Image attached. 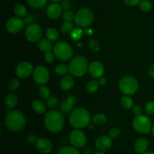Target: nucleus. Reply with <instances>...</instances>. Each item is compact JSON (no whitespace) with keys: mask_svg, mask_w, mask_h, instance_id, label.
Here are the masks:
<instances>
[{"mask_svg":"<svg viewBox=\"0 0 154 154\" xmlns=\"http://www.w3.org/2000/svg\"><path fill=\"white\" fill-rule=\"evenodd\" d=\"M83 32H83V30L81 29V28L74 29L72 30V32L70 33L71 38H72V39H73L74 41L79 40L81 38V36H82Z\"/></svg>","mask_w":154,"mask_h":154,"instance_id":"f704fd0d","label":"nucleus"},{"mask_svg":"<svg viewBox=\"0 0 154 154\" xmlns=\"http://www.w3.org/2000/svg\"><path fill=\"white\" fill-rule=\"evenodd\" d=\"M62 11H63V8H62L61 5L57 4V2H54L48 5V8H47V14H48V17L51 19H58L63 14Z\"/></svg>","mask_w":154,"mask_h":154,"instance_id":"f3484780","label":"nucleus"},{"mask_svg":"<svg viewBox=\"0 0 154 154\" xmlns=\"http://www.w3.org/2000/svg\"><path fill=\"white\" fill-rule=\"evenodd\" d=\"M44 123L45 128L49 132L57 133L60 132L64 127L65 119L63 113L56 110H52L45 114Z\"/></svg>","mask_w":154,"mask_h":154,"instance_id":"f257e3e1","label":"nucleus"},{"mask_svg":"<svg viewBox=\"0 0 154 154\" xmlns=\"http://www.w3.org/2000/svg\"><path fill=\"white\" fill-rule=\"evenodd\" d=\"M132 112L134 113V114H135L136 116L140 115L141 113V108L139 105H135L132 108Z\"/></svg>","mask_w":154,"mask_h":154,"instance_id":"49530a36","label":"nucleus"},{"mask_svg":"<svg viewBox=\"0 0 154 154\" xmlns=\"http://www.w3.org/2000/svg\"><path fill=\"white\" fill-rule=\"evenodd\" d=\"M88 127H89V129H90V130H93V129H94V125L92 124V123H90V124H89V126H88Z\"/></svg>","mask_w":154,"mask_h":154,"instance_id":"864d4df0","label":"nucleus"},{"mask_svg":"<svg viewBox=\"0 0 154 154\" xmlns=\"http://www.w3.org/2000/svg\"><path fill=\"white\" fill-rule=\"evenodd\" d=\"M90 75L94 78H99L103 76L105 72V67L103 64L99 61H93L89 66Z\"/></svg>","mask_w":154,"mask_h":154,"instance_id":"dca6fc26","label":"nucleus"},{"mask_svg":"<svg viewBox=\"0 0 154 154\" xmlns=\"http://www.w3.org/2000/svg\"><path fill=\"white\" fill-rule=\"evenodd\" d=\"M84 154H92L91 150H89V149H85L84 150Z\"/></svg>","mask_w":154,"mask_h":154,"instance_id":"603ef678","label":"nucleus"},{"mask_svg":"<svg viewBox=\"0 0 154 154\" xmlns=\"http://www.w3.org/2000/svg\"><path fill=\"white\" fill-rule=\"evenodd\" d=\"M28 4L34 8H42L45 7L48 0H26Z\"/></svg>","mask_w":154,"mask_h":154,"instance_id":"c85d7f7f","label":"nucleus"},{"mask_svg":"<svg viewBox=\"0 0 154 154\" xmlns=\"http://www.w3.org/2000/svg\"><path fill=\"white\" fill-rule=\"evenodd\" d=\"M32 20V17L30 16V15H26L24 17H23V21L24 25H31Z\"/></svg>","mask_w":154,"mask_h":154,"instance_id":"c03bdc74","label":"nucleus"},{"mask_svg":"<svg viewBox=\"0 0 154 154\" xmlns=\"http://www.w3.org/2000/svg\"><path fill=\"white\" fill-rule=\"evenodd\" d=\"M27 140H28V141L29 143H31V144H33V143H35L36 141H37L38 138H36L35 135H29L28 137H27Z\"/></svg>","mask_w":154,"mask_h":154,"instance_id":"09e8293b","label":"nucleus"},{"mask_svg":"<svg viewBox=\"0 0 154 154\" xmlns=\"http://www.w3.org/2000/svg\"><path fill=\"white\" fill-rule=\"evenodd\" d=\"M120 130L118 128H112L110 130L109 136L111 137L112 139H117L120 137Z\"/></svg>","mask_w":154,"mask_h":154,"instance_id":"ea45409f","label":"nucleus"},{"mask_svg":"<svg viewBox=\"0 0 154 154\" xmlns=\"http://www.w3.org/2000/svg\"><path fill=\"white\" fill-rule=\"evenodd\" d=\"M63 1H66V2H71L72 0H63Z\"/></svg>","mask_w":154,"mask_h":154,"instance_id":"bf43d9fd","label":"nucleus"},{"mask_svg":"<svg viewBox=\"0 0 154 154\" xmlns=\"http://www.w3.org/2000/svg\"><path fill=\"white\" fill-rule=\"evenodd\" d=\"M141 154H154V153L153 152H151V151H146V152H144V153H141Z\"/></svg>","mask_w":154,"mask_h":154,"instance_id":"5fc2aeb1","label":"nucleus"},{"mask_svg":"<svg viewBox=\"0 0 154 154\" xmlns=\"http://www.w3.org/2000/svg\"><path fill=\"white\" fill-rule=\"evenodd\" d=\"M5 126L13 132L21 131L26 126V118L21 111L14 110L8 112L5 119Z\"/></svg>","mask_w":154,"mask_h":154,"instance_id":"f03ea898","label":"nucleus"},{"mask_svg":"<svg viewBox=\"0 0 154 154\" xmlns=\"http://www.w3.org/2000/svg\"><path fill=\"white\" fill-rule=\"evenodd\" d=\"M94 20V15L91 9L82 8L80 9L75 17V22L80 27H87L91 25Z\"/></svg>","mask_w":154,"mask_h":154,"instance_id":"0eeeda50","label":"nucleus"},{"mask_svg":"<svg viewBox=\"0 0 154 154\" xmlns=\"http://www.w3.org/2000/svg\"><path fill=\"white\" fill-rule=\"evenodd\" d=\"M23 25V21L20 17H11L6 23V29L11 34H16L21 31Z\"/></svg>","mask_w":154,"mask_h":154,"instance_id":"f8f14e48","label":"nucleus"},{"mask_svg":"<svg viewBox=\"0 0 154 154\" xmlns=\"http://www.w3.org/2000/svg\"><path fill=\"white\" fill-rule=\"evenodd\" d=\"M112 138L108 135H101L98 137L95 141V146L99 151H107L112 147Z\"/></svg>","mask_w":154,"mask_h":154,"instance_id":"4468645a","label":"nucleus"},{"mask_svg":"<svg viewBox=\"0 0 154 154\" xmlns=\"http://www.w3.org/2000/svg\"><path fill=\"white\" fill-rule=\"evenodd\" d=\"M93 154H105V153H104L103 151H98V152H96V153H93Z\"/></svg>","mask_w":154,"mask_h":154,"instance_id":"6e6d98bb","label":"nucleus"},{"mask_svg":"<svg viewBox=\"0 0 154 154\" xmlns=\"http://www.w3.org/2000/svg\"><path fill=\"white\" fill-rule=\"evenodd\" d=\"M91 117L88 111L84 108H77L72 111L69 116V122L75 129H83L89 126Z\"/></svg>","mask_w":154,"mask_h":154,"instance_id":"7ed1b4c3","label":"nucleus"},{"mask_svg":"<svg viewBox=\"0 0 154 154\" xmlns=\"http://www.w3.org/2000/svg\"><path fill=\"white\" fill-rule=\"evenodd\" d=\"M152 3L149 0H141L139 3V8L144 12H148L152 9Z\"/></svg>","mask_w":154,"mask_h":154,"instance_id":"473e14b6","label":"nucleus"},{"mask_svg":"<svg viewBox=\"0 0 154 154\" xmlns=\"http://www.w3.org/2000/svg\"><path fill=\"white\" fill-rule=\"evenodd\" d=\"M152 123L147 116H136L132 121V127L137 132L141 134H147L151 131Z\"/></svg>","mask_w":154,"mask_h":154,"instance_id":"6e6552de","label":"nucleus"},{"mask_svg":"<svg viewBox=\"0 0 154 154\" xmlns=\"http://www.w3.org/2000/svg\"><path fill=\"white\" fill-rule=\"evenodd\" d=\"M89 47L91 51H96V52H97L99 50V44L97 40H90L89 42Z\"/></svg>","mask_w":154,"mask_h":154,"instance_id":"a19ab883","label":"nucleus"},{"mask_svg":"<svg viewBox=\"0 0 154 154\" xmlns=\"http://www.w3.org/2000/svg\"><path fill=\"white\" fill-rule=\"evenodd\" d=\"M50 78V73L46 67L38 66L33 71V78L35 83L40 85H44L48 81Z\"/></svg>","mask_w":154,"mask_h":154,"instance_id":"9d476101","label":"nucleus"},{"mask_svg":"<svg viewBox=\"0 0 154 154\" xmlns=\"http://www.w3.org/2000/svg\"><path fill=\"white\" fill-rule=\"evenodd\" d=\"M46 105L49 108H54L58 105V99L55 96H50L47 99Z\"/></svg>","mask_w":154,"mask_h":154,"instance_id":"e433bc0d","label":"nucleus"},{"mask_svg":"<svg viewBox=\"0 0 154 154\" xmlns=\"http://www.w3.org/2000/svg\"><path fill=\"white\" fill-rule=\"evenodd\" d=\"M66 101H67L69 104H71V105L74 106V105H75V102H76V98H75V96H73V95H71V96H68V98L66 99Z\"/></svg>","mask_w":154,"mask_h":154,"instance_id":"de8ad7c7","label":"nucleus"},{"mask_svg":"<svg viewBox=\"0 0 154 154\" xmlns=\"http://www.w3.org/2000/svg\"><path fill=\"white\" fill-rule=\"evenodd\" d=\"M39 50L42 52H48V51H51V50L54 49V45H53L52 42L50 41L48 38H43L41 39L38 45Z\"/></svg>","mask_w":154,"mask_h":154,"instance_id":"aec40b11","label":"nucleus"},{"mask_svg":"<svg viewBox=\"0 0 154 154\" xmlns=\"http://www.w3.org/2000/svg\"><path fill=\"white\" fill-rule=\"evenodd\" d=\"M145 112L147 115H152L154 114V102L153 101H150L148 102L145 105Z\"/></svg>","mask_w":154,"mask_h":154,"instance_id":"58836bf2","label":"nucleus"},{"mask_svg":"<svg viewBox=\"0 0 154 154\" xmlns=\"http://www.w3.org/2000/svg\"><path fill=\"white\" fill-rule=\"evenodd\" d=\"M33 66L29 62H22L16 68V75L20 78H27L33 73Z\"/></svg>","mask_w":154,"mask_h":154,"instance_id":"ddd939ff","label":"nucleus"},{"mask_svg":"<svg viewBox=\"0 0 154 154\" xmlns=\"http://www.w3.org/2000/svg\"><path fill=\"white\" fill-rule=\"evenodd\" d=\"M60 108L62 112L64 113V114H68V113H70L72 111L73 105L69 104L66 100H64L61 102Z\"/></svg>","mask_w":154,"mask_h":154,"instance_id":"72a5a7b5","label":"nucleus"},{"mask_svg":"<svg viewBox=\"0 0 154 154\" xmlns=\"http://www.w3.org/2000/svg\"><path fill=\"white\" fill-rule=\"evenodd\" d=\"M61 32L63 34H69L74 29V24L72 21H65L61 25Z\"/></svg>","mask_w":154,"mask_h":154,"instance_id":"cd10ccee","label":"nucleus"},{"mask_svg":"<svg viewBox=\"0 0 154 154\" xmlns=\"http://www.w3.org/2000/svg\"><path fill=\"white\" fill-rule=\"evenodd\" d=\"M55 72L57 75H60V76H65L68 72H69V66H67L65 64L58 65L55 68Z\"/></svg>","mask_w":154,"mask_h":154,"instance_id":"7c9ffc66","label":"nucleus"},{"mask_svg":"<svg viewBox=\"0 0 154 154\" xmlns=\"http://www.w3.org/2000/svg\"><path fill=\"white\" fill-rule=\"evenodd\" d=\"M99 83L96 80H91V81H88L87 84V86H86V89H87V91L89 93H96V91L99 89Z\"/></svg>","mask_w":154,"mask_h":154,"instance_id":"bb28decb","label":"nucleus"},{"mask_svg":"<svg viewBox=\"0 0 154 154\" xmlns=\"http://www.w3.org/2000/svg\"><path fill=\"white\" fill-rule=\"evenodd\" d=\"M38 95L41 99L47 100L51 96V91L48 87H45V86H42L38 90Z\"/></svg>","mask_w":154,"mask_h":154,"instance_id":"2f4dec72","label":"nucleus"},{"mask_svg":"<svg viewBox=\"0 0 154 154\" xmlns=\"http://www.w3.org/2000/svg\"><path fill=\"white\" fill-rule=\"evenodd\" d=\"M61 7L64 11L70 10V9L72 8V4H71V2H66V1H63V0L61 3Z\"/></svg>","mask_w":154,"mask_h":154,"instance_id":"37998d69","label":"nucleus"},{"mask_svg":"<svg viewBox=\"0 0 154 154\" xmlns=\"http://www.w3.org/2000/svg\"><path fill=\"white\" fill-rule=\"evenodd\" d=\"M148 75L151 78H154V64H152L148 69Z\"/></svg>","mask_w":154,"mask_h":154,"instance_id":"8fccbe9b","label":"nucleus"},{"mask_svg":"<svg viewBox=\"0 0 154 154\" xmlns=\"http://www.w3.org/2000/svg\"><path fill=\"white\" fill-rule=\"evenodd\" d=\"M42 31L40 26L35 23H32L29 25L28 27L26 29L25 36L27 40L30 42H36L40 41L42 37Z\"/></svg>","mask_w":154,"mask_h":154,"instance_id":"9b49d317","label":"nucleus"},{"mask_svg":"<svg viewBox=\"0 0 154 154\" xmlns=\"http://www.w3.org/2000/svg\"><path fill=\"white\" fill-rule=\"evenodd\" d=\"M148 148V141L144 138H138L135 142V150L137 153L141 154L147 151Z\"/></svg>","mask_w":154,"mask_h":154,"instance_id":"a211bd4d","label":"nucleus"},{"mask_svg":"<svg viewBox=\"0 0 154 154\" xmlns=\"http://www.w3.org/2000/svg\"><path fill=\"white\" fill-rule=\"evenodd\" d=\"M93 123L97 126H103L107 122V117L103 114H98L93 118Z\"/></svg>","mask_w":154,"mask_h":154,"instance_id":"a878e982","label":"nucleus"},{"mask_svg":"<svg viewBox=\"0 0 154 154\" xmlns=\"http://www.w3.org/2000/svg\"><path fill=\"white\" fill-rule=\"evenodd\" d=\"M62 17L65 21H72L75 20V14L71 10H66L64 11V12L62 14Z\"/></svg>","mask_w":154,"mask_h":154,"instance_id":"4c0bfd02","label":"nucleus"},{"mask_svg":"<svg viewBox=\"0 0 154 154\" xmlns=\"http://www.w3.org/2000/svg\"><path fill=\"white\" fill-rule=\"evenodd\" d=\"M121 105L125 109H130L133 107V100L128 96H124L121 98Z\"/></svg>","mask_w":154,"mask_h":154,"instance_id":"c756f323","label":"nucleus"},{"mask_svg":"<svg viewBox=\"0 0 154 154\" xmlns=\"http://www.w3.org/2000/svg\"><path fill=\"white\" fill-rule=\"evenodd\" d=\"M124 2L126 5L129 6H135L137 5H139V3L141 2V0H123Z\"/></svg>","mask_w":154,"mask_h":154,"instance_id":"a18cd8bd","label":"nucleus"},{"mask_svg":"<svg viewBox=\"0 0 154 154\" xmlns=\"http://www.w3.org/2000/svg\"><path fill=\"white\" fill-rule=\"evenodd\" d=\"M151 132H152V134H153V137H154V124L153 125V126H152Z\"/></svg>","mask_w":154,"mask_h":154,"instance_id":"4d7b16f0","label":"nucleus"},{"mask_svg":"<svg viewBox=\"0 0 154 154\" xmlns=\"http://www.w3.org/2000/svg\"><path fill=\"white\" fill-rule=\"evenodd\" d=\"M55 55H54V53H52L51 51H48L46 52L45 54V60L48 63H51L54 61V58H55Z\"/></svg>","mask_w":154,"mask_h":154,"instance_id":"79ce46f5","label":"nucleus"},{"mask_svg":"<svg viewBox=\"0 0 154 154\" xmlns=\"http://www.w3.org/2000/svg\"><path fill=\"white\" fill-rule=\"evenodd\" d=\"M60 87L63 89V90H70L74 86V79L72 76L70 75H65L62 78V79L60 80Z\"/></svg>","mask_w":154,"mask_h":154,"instance_id":"6ab92c4d","label":"nucleus"},{"mask_svg":"<svg viewBox=\"0 0 154 154\" xmlns=\"http://www.w3.org/2000/svg\"><path fill=\"white\" fill-rule=\"evenodd\" d=\"M36 150L42 154H48L52 151L53 145L51 141L46 138H38L35 142Z\"/></svg>","mask_w":154,"mask_h":154,"instance_id":"2eb2a0df","label":"nucleus"},{"mask_svg":"<svg viewBox=\"0 0 154 154\" xmlns=\"http://www.w3.org/2000/svg\"><path fill=\"white\" fill-rule=\"evenodd\" d=\"M89 63L83 56H77L71 60L69 65V71L73 76L81 77L89 70Z\"/></svg>","mask_w":154,"mask_h":154,"instance_id":"20e7f679","label":"nucleus"},{"mask_svg":"<svg viewBox=\"0 0 154 154\" xmlns=\"http://www.w3.org/2000/svg\"><path fill=\"white\" fill-rule=\"evenodd\" d=\"M51 2H59L60 1H63V0H51Z\"/></svg>","mask_w":154,"mask_h":154,"instance_id":"13d9d810","label":"nucleus"},{"mask_svg":"<svg viewBox=\"0 0 154 154\" xmlns=\"http://www.w3.org/2000/svg\"><path fill=\"white\" fill-rule=\"evenodd\" d=\"M46 37L51 42H57L59 39V32L55 28L50 27L46 30Z\"/></svg>","mask_w":154,"mask_h":154,"instance_id":"5701e85b","label":"nucleus"},{"mask_svg":"<svg viewBox=\"0 0 154 154\" xmlns=\"http://www.w3.org/2000/svg\"><path fill=\"white\" fill-rule=\"evenodd\" d=\"M14 12L15 15L18 17H24L26 15L27 11L23 5L17 4L14 6Z\"/></svg>","mask_w":154,"mask_h":154,"instance_id":"393cba45","label":"nucleus"},{"mask_svg":"<svg viewBox=\"0 0 154 154\" xmlns=\"http://www.w3.org/2000/svg\"><path fill=\"white\" fill-rule=\"evenodd\" d=\"M53 50L56 58L61 61H68L73 56V49L67 42L62 41L57 42Z\"/></svg>","mask_w":154,"mask_h":154,"instance_id":"39448f33","label":"nucleus"},{"mask_svg":"<svg viewBox=\"0 0 154 154\" xmlns=\"http://www.w3.org/2000/svg\"><path fill=\"white\" fill-rule=\"evenodd\" d=\"M138 82L134 77L125 76L120 79L119 82V88L120 91L126 96L133 95L138 91Z\"/></svg>","mask_w":154,"mask_h":154,"instance_id":"423d86ee","label":"nucleus"},{"mask_svg":"<svg viewBox=\"0 0 154 154\" xmlns=\"http://www.w3.org/2000/svg\"><path fill=\"white\" fill-rule=\"evenodd\" d=\"M58 154H81L78 148L70 146H64L59 149Z\"/></svg>","mask_w":154,"mask_h":154,"instance_id":"b1692460","label":"nucleus"},{"mask_svg":"<svg viewBox=\"0 0 154 154\" xmlns=\"http://www.w3.org/2000/svg\"><path fill=\"white\" fill-rule=\"evenodd\" d=\"M8 87L9 90H11V91L17 90L20 87L19 80L17 79V78H13V79H11L9 81L8 84Z\"/></svg>","mask_w":154,"mask_h":154,"instance_id":"c9c22d12","label":"nucleus"},{"mask_svg":"<svg viewBox=\"0 0 154 154\" xmlns=\"http://www.w3.org/2000/svg\"><path fill=\"white\" fill-rule=\"evenodd\" d=\"M69 141L71 144L76 148H82L87 144V137L83 131L80 129L72 131L69 135Z\"/></svg>","mask_w":154,"mask_h":154,"instance_id":"1a4fd4ad","label":"nucleus"},{"mask_svg":"<svg viewBox=\"0 0 154 154\" xmlns=\"http://www.w3.org/2000/svg\"><path fill=\"white\" fill-rule=\"evenodd\" d=\"M5 103L8 108H14L17 105L18 99L14 94L9 93L5 98Z\"/></svg>","mask_w":154,"mask_h":154,"instance_id":"412c9836","label":"nucleus"},{"mask_svg":"<svg viewBox=\"0 0 154 154\" xmlns=\"http://www.w3.org/2000/svg\"><path fill=\"white\" fill-rule=\"evenodd\" d=\"M99 84H101V85H105L107 83V79L105 78H104V77H101V78H99Z\"/></svg>","mask_w":154,"mask_h":154,"instance_id":"3c124183","label":"nucleus"},{"mask_svg":"<svg viewBox=\"0 0 154 154\" xmlns=\"http://www.w3.org/2000/svg\"><path fill=\"white\" fill-rule=\"evenodd\" d=\"M32 108L35 112L39 114H45L46 111V106L41 100L33 101L32 103Z\"/></svg>","mask_w":154,"mask_h":154,"instance_id":"4be33fe9","label":"nucleus"}]
</instances>
